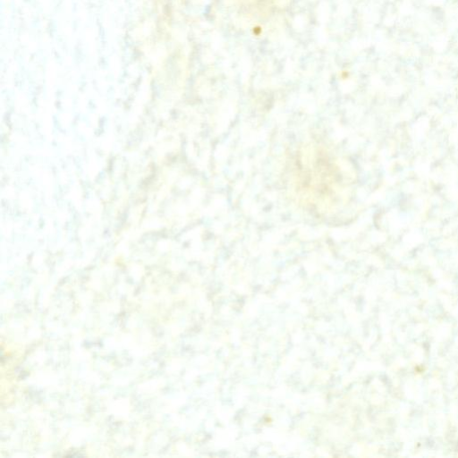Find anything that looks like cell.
<instances>
[{"label": "cell", "mask_w": 458, "mask_h": 458, "mask_svg": "<svg viewBox=\"0 0 458 458\" xmlns=\"http://www.w3.org/2000/svg\"><path fill=\"white\" fill-rule=\"evenodd\" d=\"M312 161L304 163L301 161L298 173V182H296L301 198L311 199L312 204L317 205L318 208L327 209L335 204V199L340 198L337 191L344 192V182L342 179L344 174L338 172L336 163H332L327 153L320 155V151H314ZM342 198V197H341Z\"/></svg>", "instance_id": "obj_1"}]
</instances>
